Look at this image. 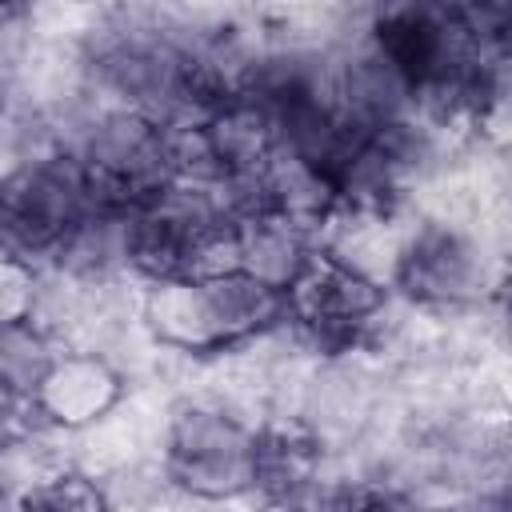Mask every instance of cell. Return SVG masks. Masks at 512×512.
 Here are the masks:
<instances>
[{"instance_id":"1","label":"cell","mask_w":512,"mask_h":512,"mask_svg":"<svg viewBox=\"0 0 512 512\" xmlns=\"http://www.w3.org/2000/svg\"><path fill=\"white\" fill-rule=\"evenodd\" d=\"M256 432L212 404H184L168 424V480L196 496L252 488Z\"/></svg>"},{"instance_id":"2","label":"cell","mask_w":512,"mask_h":512,"mask_svg":"<svg viewBox=\"0 0 512 512\" xmlns=\"http://www.w3.org/2000/svg\"><path fill=\"white\" fill-rule=\"evenodd\" d=\"M392 280L424 304L460 308V304H472L484 296L488 260L472 236H464L460 228L428 220L408 240H400Z\"/></svg>"},{"instance_id":"3","label":"cell","mask_w":512,"mask_h":512,"mask_svg":"<svg viewBox=\"0 0 512 512\" xmlns=\"http://www.w3.org/2000/svg\"><path fill=\"white\" fill-rule=\"evenodd\" d=\"M284 308L316 340H348L384 308V284L328 252H312L300 276L284 288Z\"/></svg>"},{"instance_id":"4","label":"cell","mask_w":512,"mask_h":512,"mask_svg":"<svg viewBox=\"0 0 512 512\" xmlns=\"http://www.w3.org/2000/svg\"><path fill=\"white\" fill-rule=\"evenodd\" d=\"M140 320L164 348H176V352L232 348L216 292L208 280H196V276L148 280V288L140 296Z\"/></svg>"},{"instance_id":"5","label":"cell","mask_w":512,"mask_h":512,"mask_svg":"<svg viewBox=\"0 0 512 512\" xmlns=\"http://www.w3.org/2000/svg\"><path fill=\"white\" fill-rule=\"evenodd\" d=\"M120 392H124V380L104 356L56 352L52 364L44 368L32 400L52 428L80 432V428L100 424L120 404Z\"/></svg>"},{"instance_id":"6","label":"cell","mask_w":512,"mask_h":512,"mask_svg":"<svg viewBox=\"0 0 512 512\" xmlns=\"http://www.w3.org/2000/svg\"><path fill=\"white\" fill-rule=\"evenodd\" d=\"M236 236H240V268L276 292H284L316 252L312 228H304L300 220L276 208H256L240 216Z\"/></svg>"},{"instance_id":"7","label":"cell","mask_w":512,"mask_h":512,"mask_svg":"<svg viewBox=\"0 0 512 512\" xmlns=\"http://www.w3.org/2000/svg\"><path fill=\"white\" fill-rule=\"evenodd\" d=\"M52 356V332L36 320H0V396H32Z\"/></svg>"},{"instance_id":"8","label":"cell","mask_w":512,"mask_h":512,"mask_svg":"<svg viewBox=\"0 0 512 512\" xmlns=\"http://www.w3.org/2000/svg\"><path fill=\"white\" fill-rule=\"evenodd\" d=\"M20 504H32V508H76V512H88V508H104L108 496L96 488V480L88 476H76V472H56V476H44L40 484H32Z\"/></svg>"},{"instance_id":"9","label":"cell","mask_w":512,"mask_h":512,"mask_svg":"<svg viewBox=\"0 0 512 512\" xmlns=\"http://www.w3.org/2000/svg\"><path fill=\"white\" fill-rule=\"evenodd\" d=\"M40 276L24 256L0 252V320H32Z\"/></svg>"}]
</instances>
